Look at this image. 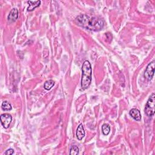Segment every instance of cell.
Listing matches in <instances>:
<instances>
[{"mask_svg": "<svg viewBox=\"0 0 155 155\" xmlns=\"http://www.w3.org/2000/svg\"><path fill=\"white\" fill-rule=\"evenodd\" d=\"M102 131L104 135H108L110 131V127L107 124H104L102 126Z\"/></svg>", "mask_w": 155, "mask_h": 155, "instance_id": "12", "label": "cell"}, {"mask_svg": "<svg viewBox=\"0 0 155 155\" xmlns=\"http://www.w3.org/2000/svg\"><path fill=\"white\" fill-rule=\"evenodd\" d=\"M27 3L29 4L28 8H27V11L31 12L35 10L36 8L38 7L41 4V1H28Z\"/></svg>", "mask_w": 155, "mask_h": 155, "instance_id": "9", "label": "cell"}, {"mask_svg": "<svg viewBox=\"0 0 155 155\" xmlns=\"http://www.w3.org/2000/svg\"><path fill=\"white\" fill-rule=\"evenodd\" d=\"M130 115L131 116L133 119L137 120V121H140L141 119V114L139 110L137 109H132L130 110L129 112Z\"/></svg>", "mask_w": 155, "mask_h": 155, "instance_id": "7", "label": "cell"}, {"mask_svg": "<svg viewBox=\"0 0 155 155\" xmlns=\"http://www.w3.org/2000/svg\"><path fill=\"white\" fill-rule=\"evenodd\" d=\"M75 21L78 26L87 30L95 32L100 31L104 26V23L101 19L97 17H92L87 15L78 16Z\"/></svg>", "mask_w": 155, "mask_h": 155, "instance_id": "1", "label": "cell"}, {"mask_svg": "<svg viewBox=\"0 0 155 155\" xmlns=\"http://www.w3.org/2000/svg\"><path fill=\"white\" fill-rule=\"evenodd\" d=\"M155 95L153 93L149 97L145 107V112L148 116H152L154 114Z\"/></svg>", "mask_w": 155, "mask_h": 155, "instance_id": "3", "label": "cell"}, {"mask_svg": "<svg viewBox=\"0 0 155 155\" xmlns=\"http://www.w3.org/2000/svg\"><path fill=\"white\" fill-rule=\"evenodd\" d=\"M71 155H76L79 154V148L76 145H73L71 147L70 149V153Z\"/></svg>", "mask_w": 155, "mask_h": 155, "instance_id": "13", "label": "cell"}, {"mask_svg": "<svg viewBox=\"0 0 155 155\" xmlns=\"http://www.w3.org/2000/svg\"><path fill=\"white\" fill-rule=\"evenodd\" d=\"M76 135L78 140L81 141L82 140L83 137L85 136V131H84V126L82 124H80L76 130Z\"/></svg>", "mask_w": 155, "mask_h": 155, "instance_id": "8", "label": "cell"}, {"mask_svg": "<svg viewBox=\"0 0 155 155\" xmlns=\"http://www.w3.org/2000/svg\"><path fill=\"white\" fill-rule=\"evenodd\" d=\"M55 85V81L52 79H49L44 82V87L47 90H50Z\"/></svg>", "mask_w": 155, "mask_h": 155, "instance_id": "10", "label": "cell"}, {"mask_svg": "<svg viewBox=\"0 0 155 155\" xmlns=\"http://www.w3.org/2000/svg\"><path fill=\"white\" fill-rule=\"evenodd\" d=\"M1 108L4 111H10L12 110V107L8 101H4L2 103Z\"/></svg>", "mask_w": 155, "mask_h": 155, "instance_id": "11", "label": "cell"}, {"mask_svg": "<svg viewBox=\"0 0 155 155\" xmlns=\"http://www.w3.org/2000/svg\"><path fill=\"white\" fill-rule=\"evenodd\" d=\"M14 153V150L12 148H10L8 149L6 152H5V154H8V155H11L13 154Z\"/></svg>", "mask_w": 155, "mask_h": 155, "instance_id": "14", "label": "cell"}, {"mask_svg": "<svg viewBox=\"0 0 155 155\" xmlns=\"http://www.w3.org/2000/svg\"><path fill=\"white\" fill-rule=\"evenodd\" d=\"M92 70L90 62L85 61L82 65V78L81 81V87L82 90L87 89L92 82Z\"/></svg>", "mask_w": 155, "mask_h": 155, "instance_id": "2", "label": "cell"}, {"mask_svg": "<svg viewBox=\"0 0 155 155\" xmlns=\"http://www.w3.org/2000/svg\"><path fill=\"white\" fill-rule=\"evenodd\" d=\"M12 117L9 113H4L1 115V123L4 129H8L12 122Z\"/></svg>", "mask_w": 155, "mask_h": 155, "instance_id": "5", "label": "cell"}, {"mask_svg": "<svg viewBox=\"0 0 155 155\" xmlns=\"http://www.w3.org/2000/svg\"><path fill=\"white\" fill-rule=\"evenodd\" d=\"M18 18V10L17 9H13L10 12L8 16H7V20L10 23L15 22Z\"/></svg>", "mask_w": 155, "mask_h": 155, "instance_id": "6", "label": "cell"}, {"mask_svg": "<svg viewBox=\"0 0 155 155\" xmlns=\"http://www.w3.org/2000/svg\"><path fill=\"white\" fill-rule=\"evenodd\" d=\"M154 67H155V61H153L150 63H149L146 68L144 72V77L148 81H150L152 79L154 73Z\"/></svg>", "mask_w": 155, "mask_h": 155, "instance_id": "4", "label": "cell"}]
</instances>
